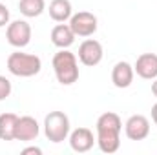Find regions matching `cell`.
<instances>
[{
    "mask_svg": "<svg viewBox=\"0 0 157 155\" xmlns=\"http://www.w3.org/2000/svg\"><path fill=\"white\" fill-rule=\"evenodd\" d=\"M51 66H53V71H55L57 80L62 86H71V84H75L78 80L80 73H78L77 55L71 53L70 49H59L53 55Z\"/></svg>",
    "mask_w": 157,
    "mask_h": 155,
    "instance_id": "cell-1",
    "label": "cell"
},
{
    "mask_svg": "<svg viewBox=\"0 0 157 155\" xmlns=\"http://www.w3.org/2000/svg\"><path fill=\"white\" fill-rule=\"evenodd\" d=\"M7 70L15 77H35L42 70V60H40V57L33 55V53L15 51L7 57Z\"/></svg>",
    "mask_w": 157,
    "mask_h": 155,
    "instance_id": "cell-2",
    "label": "cell"
},
{
    "mask_svg": "<svg viewBox=\"0 0 157 155\" xmlns=\"http://www.w3.org/2000/svg\"><path fill=\"white\" fill-rule=\"evenodd\" d=\"M70 117L64 112H49L44 119V135L48 141L59 144L70 137Z\"/></svg>",
    "mask_w": 157,
    "mask_h": 155,
    "instance_id": "cell-3",
    "label": "cell"
},
{
    "mask_svg": "<svg viewBox=\"0 0 157 155\" xmlns=\"http://www.w3.org/2000/svg\"><path fill=\"white\" fill-rule=\"evenodd\" d=\"M70 28L75 33V37L88 39L91 35H95L97 28H99V20L93 13L90 11H78L75 15H71L70 18Z\"/></svg>",
    "mask_w": 157,
    "mask_h": 155,
    "instance_id": "cell-4",
    "label": "cell"
},
{
    "mask_svg": "<svg viewBox=\"0 0 157 155\" xmlns=\"http://www.w3.org/2000/svg\"><path fill=\"white\" fill-rule=\"evenodd\" d=\"M31 26L28 24V20H13L7 24L6 29V39L13 47H26L31 42Z\"/></svg>",
    "mask_w": 157,
    "mask_h": 155,
    "instance_id": "cell-5",
    "label": "cell"
},
{
    "mask_svg": "<svg viewBox=\"0 0 157 155\" xmlns=\"http://www.w3.org/2000/svg\"><path fill=\"white\" fill-rule=\"evenodd\" d=\"M104 57V51H102V44L95 39H86L80 46H78V55L77 59L80 60V64L88 66V68H93L97 64H101Z\"/></svg>",
    "mask_w": 157,
    "mask_h": 155,
    "instance_id": "cell-6",
    "label": "cell"
},
{
    "mask_svg": "<svg viewBox=\"0 0 157 155\" xmlns=\"http://www.w3.org/2000/svg\"><path fill=\"white\" fill-rule=\"evenodd\" d=\"M124 133L130 141H144L150 135V120L144 115H132L124 122Z\"/></svg>",
    "mask_w": 157,
    "mask_h": 155,
    "instance_id": "cell-7",
    "label": "cell"
},
{
    "mask_svg": "<svg viewBox=\"0 0 157 155\" xmlns=\"http://www.w3.org/2000/svg\"><path fill=\"white\" fill-rule=\"evenodd\" d=\"M40 133V126L37 119L31 115L18 117L17 128H15V141H22V142H29L35 141Z\"/></svg>",
    "mask_w": 157,
    "mask_h": 155,
    "instance_id": "cell-8",
    "label": "cell"
},
{
    "mask_svg": "<svg viewBox=\"0 0 157 155\" xmlns=\"http://www.w3.org/2000/svg\"><path fill=\"white\" fill-rule=\"evenodd\" d=\"M70 146L73 152L77 153H86L93 148V144L97 142V137H93V131L90 128H77L73 131H70Z\"/></svg>",
    "mask_w": 157,
    "mask_h": 155,
    "instance_id": "cell-9",
    "label": "cell"
},
{
    "mask_svg": "<svg viewBox=\"0 0 157 155\" xmlns=\"http://www.w3.org/2000/svg\"><path fill=\"white\" fill-rule=\"evenodd\" d=\"M133 71L144 80H154L157 77V55L155 53L139 55L133 64Z\"/></svg>",
    "mask_w": 157,
    "mask_h": 155,
    "instance_id": "cell-10",
    "label": "cell"
},
{
    "mask_svg": "<svg viewBox=\"0 0 157 155\" xmlns=\"http://www.w3.org/2000/svg\"><path fill=\"white\" fill-rule=\"evenodd\" d=\"M133 75H135L133 66L130 62H126V60H121V62H117L113 66V70H112V82H113V86L119 88V89H126V88L132 86Z\"/></svg>",
    "mask_w": 157,
    "mask_h": 155,
    "instance_id": "cell-11",
    "label": "cell"
},
{
    "mask_svg": "<svg viewBox=\"0 0 157 155\" xmlns=\"http://www.w3.org/2000/svg\"><path fill=\"white\" fill-rule=\"evenodd\" d=\"M75 33L71 31L70 24H64V22H59L53 29H51V42L53 46H57L59 49H68L73 46L75 42Z\"/></svg>",
    "mask_w": 157,
    "mask_h": 155,
    "instance_id": "cell-12",
    "label": "cell"
},
{
    "mask_svg": "<svg viewBox=\"0 0 157 155\" xmlns=\"http://www.w3.org/2000/svg\"><path fill=\"white\" fill-rule=\"evenodd\" d=\"M97 146L102 153H115L121 146V131H97Z\"/></svg>",
    "mask_w": 157,
    "mask_h": 155,
    "instance_id": "cell-13",
    "label": "cell"
},
{
    "mask_svg": "<svg viewBox=\"0 0 157 155\" xmlns=\"http://www.w3.org/2000/svg\"><path fill=\"white\" fill-rule=\"evenodd\" d=\"M48 11L55 22H68L73 15V7L70 0H51Z\"/></svg>",
    "mask_w": 157,
    "mask_h": 155,
    "instance_id": "cell-14",
    "label": "cell"
},
{
    "mask_svg": "<svg viewBox=\"0 0 157 155\" xmlns=\"http://www.w3.org/2000/svg\"><path fill=\"white\" fill-rule=\"evenodd\" d=\"M18 122L17 113H2L0 115V141H15V128Z\"/></svg>",
    "mask_w": 157,
    "mask_h": 155,
    "instance_id": "cell-15",
    "label": "cell"
},
{
    "mask_svg": "<svg viewBox=\"0 0 157 155\" xmlns=\"http://www.w3.org/2000/svg\"><path fill=\"white\" fill-rule=\"evenodd\" d=\"M95 130L97 131H121L122 130V120L117 113L113 112H106L97 119V124H95Z\"/></svg>",
    "mask_w": 157,
    "mask_h": 155,
    "instance_id": "cell-16",
    "label": "cell"
},
{
    "mask_svg": "<svg viewBox=\"0 0 157 155\" xmlns=\"http://www.w3.org/2000/svg\"><path fill=\"white\" fill-rule=\"evenodd\" d=\"M18 9L26 18H35L46 11V2L44 0H20Z\"/></svg>",
    "mask_w": 157,
    "mask_h": 155,
    "instance_id": "cell-17",
    "label": "cell"
},
{
    "mask_svg": "<svg viewBox=\"0 0 157 155\" xmlns=\"http://www.w3.org/2000/svg\"><path fill=\"white\" fill-rule=\"evenodd\" d=\"M13 91V86H11V80L4 75H0V102L6 100Z\"/></svg>",
    "mask_w": 157,
    "mask_h": 155,
    "instance_id": "cell-18",
    "label": "cell"
},
{
    "mask_svg": "<svg viewBox=\"0 0 157 155\" xmlns=\"http://www.w3.org/2000/svg\"><path fill=\"white\" fill-rule=\"evenodd\" d=\"M9 18H11V15H9V9H7V6L0 2V28H7V24H9Z\"/></svg>",
    "mask_w": 157,
    "mask_h": 155,
    "instance_id": "cell-19",
    "label": "cell"
},
{
    "mask_svg": "<svg viewBox=\"0 0 157 155\" xmlns=\"http://www.w3.org/2000/svg\"><path fill=\"white\" fill-rule=\"evenodd\" d=\"M22 153H24V155H28V153L40 155V153H42V150H40V148H37V146H29V148H24V150H22Z\"/></svg>",
    "mask_w": 157,
    "mask_h": 155,
    "instance_id": "cell-20",
    "label": "cell"
},
{
    "mask_svg": "<svg viewBox=\"0 0 157 155\" xmlns=\"http://www.w3.org/2000/svg\"><path fill=\"white\" fill-rule=\"evenodd\" d=\"M152 120H154V124L157 126V102L152 106Z\"/></svg>",
    "mask_w": 157,
    "mask_h": 155,
    "instance_id": "cell-21",
    "label": "cell"
},
{
    "mask_svg": "<svg viewBox=\"0 0 157 155\" xmlns=\"http://www.w3.org/2000/svg\"><path fill=\"white\" fill-rule=\"evenodd\" d=\"M152 93L157 97V77L154 78V82H152Z\"/></svg>",
    "mask_w": 157,
    "mask_h": 155,
    "instance_id": "cell-22",
    "label": "cell"
}]
</instances>
